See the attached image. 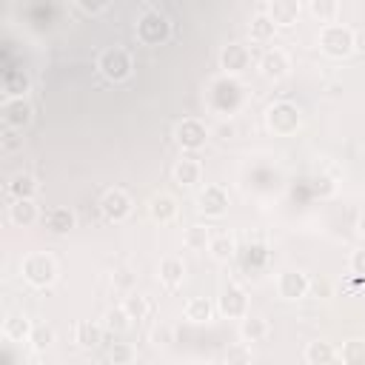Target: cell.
<instances>
[{"mask_svg":"<svg viewBox=\"0 0 365 365\" xmlns=\"http://www.w3.org/2000/svg\"><path fill=\"white\" fill-rule=\"evenodd\" d=\"M317 46H319V51H322L325 57H331V60H345V57L356 48V34H354L348 26L328 23V26H322Z\"/></svg>","mask_w":365,"mask_h":365,"instance_id":"1","label":"cell"},{"mask_svg":"<svg viewBox=\"0 0 365 365\" xmlns=\"http://www.w3.org/2000/svg\"><path fill=\"white\" fill-rule=\"evenodd\" d=\"M20 274L31 288H48L57 279V262H54V257L43 254V251H34L23 259Z\"/></svg>","mask_w":365,"mask_h":365,"instance_id":"2","label":"cell"},{"mask_svg":"<svg viewBox=\"0 0 365 365\" xmlns=\"http://www.w3.org/2000/svg\"><path fill=\"white\" fill-rule=\"evenodd\" d=\"M97 68H100V74H103L108 83H123V80L131 77V71H134V60H131V54H128L125 48L111 46V48H106V51L100 54Z\"/></svg>","mask_w":365,"mask_h":365,"instance_id":"3","label":"cell"},{"mask_svg":"<svg viewBox=\"0 0 365 365\" xmlns=\"http://www.w3.org/2000/svg\"><path fill=\"white\" fill-rule=\"evenodd\" d=\"M299 123H302L299 108H297L294 103H288V100H279V103H274V106L265 111V125H268V131L277 134V137H291V134L299 128Z\"/></svg>","mask_w":365,"mask_h":365,"instance_id":"4","label":"cell"},{"mask_svg":"<svg viewBox=\"0 0 365 365\" xmlns=\"http://www.w3.org/2000/svg\"><path fill=\"white\" fill-rule=\"evenodd\" d=\"M171 37V23L163 11L148 9L140 20H137V40L143 46H163Z\"/></svg>","mask_w":365,"mask_h":365,"instance_id":"5","label":"cell"},{"mask_svg":"<svg viewBox=\"0 0 365 365\" xmlns=\"http://www.w3.org/2000/svg\"><path fill=\"white\" fill-rule=\"evenodd\" d=\"M174 140H177L180 148H185V151H200V148L208 143V128H205L202 120H197V117H185L182 123H177V128H174Z\"/></svg>","mask_w":365,"mask_h":365,"instance_id":"6","label":"cell"},{"mask_svg":"<svg viewBox=\"0 0 365 365\" xmlns=\"http://www.w3.org/2000/svg\"><path fill=\"white\" fill-rule=\"evenodd\" d=\"M100 211H103V217L108 222H123V220L131 217L134 202H131V197L123 188H108L103 194V200H100Z\"/></svg>","mask_w":365,"mask_h":365,"instance_id":"7","label":"cell"},{"mask_svg":"<svg viewBox=\"0 0 365 365\" xmlns=\"http://www.w3.org/2000/svg\"><path fill=\"white\" fill-rule=\"evenodd\" d=\"M197 211L211 217V220L225 217V211H228V191L222 185H205L200 191V197H197Z\"/></svg>","mask_w":365,"mask_h":365,"instance_id":"8","label":"cell"},{"mask_svg":"<svg viewBox=\"0 0 365 365\" xmlns=\"http://www.w3.org/2000/svg\"><path fill=\"white\" fill-rule=\"evenodd\" d=\"M0 114H3V125H6V128H17V131H23V128L31 123L34 108H31V103H29L26 97H6Z\"/></svg>","mask_w":365,"mask_h":365,"instance_id":"9","label":"cell"},{"mask_svg":"<svg viewBox=\"0 0 365 365\" xmlns=\"http://www.w3.org/2000/svg\"><path fill=\"white\" fill-rule=\"evenodd\" d=\"M217 308L225 319H242L248 314V294L240 285H225L222 294H220Z\"/></svg>","mask_w":365,"mask_h":365,"instance_id":"10","label":"cell"},{"mask_svg":"<svg viewBox=\"0 0 365 365\" xmlns=\"http://www.w3.org/2000/svg\"><path fill=\"white\" fill-rule=\"evenodd\" d=\"M248 66H251V51H248V46H242V43H228V46H222V51H220V68H222L225 74L237 77V74L248 71Z\"/></svg>","mask_w":365,"mask_h":365,"instance_id":"11","label":"cell"},{"mask_svg":"<svg viewBox=\"0 0 365 365\" xmlns=\"http://www.w3.org/2000/svg\"><path fill=\"white\" fill-rule=\"evenodd\" d=\"M277 291L282 299H302L311 291V279H308V274L291 268V271H282L277 277Z\"/></svg>","mask_w":365,"mask_h":365,"instance_id":"12","label":"cell"},{"mask_svg":"<svg viewBox=\"0 0 365 365\" xmlns=\"http://www.w3.org/2000/svg\"><path fill=\"white\" fill-rule=\"evenodd\" d=\"M265 14L277 23V29H288L299 20L302 14V3L299 0H268V9Z\"/></svg>","mask_w":365,"mask_h":365,"instance_id":"13","label":"cell"},{"mask_svg":"<svg viewBox=\"0 0 365 365\" xmlns=\"http://www.w3.org/2000/svg\"><path fill=\"white\" fill-rule=\"evenodd\" d=\"M31 328L34 325H31V319L26 314H9L3 319V339L11 342V345H23V342H29Z\"/></svg>","mask_w":365,"mask_h":365,"instance_id":"14","label":"cell"},{"mask_svg":"<svg viewBox=\"0 0 365 365\" xmlns=\"http://www.w3.org/2000/svg\"><path fill=\"white\" fill-rule=\"evenodd\" d=\"M288 68H291L288 54L279 51V48H268V51L259 57V71H262V77H268V80H282V77L288 74Z\"/></svg>","mask_w":365,"mask_h":365,"instance_id":"15","label":"cell"},{"mask_svg":"<svg viewBox=\"0 0 365 365\" xmlns=\"http://www.w3.org/2000/svg\"><path fill=\"white\" fill-rule=\"evenodd\" d=\"M9 220L17 225V228H29L40 220V211L34 205V197H23V200H14L9 205Z\"/></svg>","mask_w":365,"mask_h":365,"instance_id":"16","label":"cell"},{"mask_svg":"<svg viewBox=\"0 0 365 365\" xmlns=\"http://www.w3.org/2000/svg\"><path fill=\"white\" fill-rule=\"evenodd\" d=\"M200 180H202V165H200V160H194V157L177 160V165H174V182H177L180 188H194Z\"/></svg>","mask_w":365,"mask_h":365,"instance_id":"17","label":"cell"},{"mask_svg":"<svg viewBox=\"0 0 365 365\" xmlns=\"http://www.w3.org/2000/svg\"><path fill=\"white\" fill-rule=\"evenodd\" d=\"M148 217L160 225H168L177 217V200L171 194H154L148 200Z\"/></svg>","mask_w":365,"mask_h":365,"instance_id":"18","label":"cell"},{"mask_svg":"<svg viewBox=\"0 0 365 365\" xmlns=\"http://www.w3.org/2000/svg\"><path fill=\"white\" fill-rule=\"evenodd\" d=\"M46 228H48V234H54V237H63V234H68L74 225H77V217H74V211L71 208H51L48 214H46Z\"/></svg>","mask_w":365,"mask_h":365,"instance_id":"19","label":"cell"},{"mask_svg":"<svg viewBox=\"0 0 365 365\" xmlns=\"http://www.w3.org/2000/svg\"><path fill=\"white\" fill-rule=\"evenodd\" d=\"M182 279H185V265H182V259L165 257V259L160 262V282H163L168 291H177V288L182 285Z\"/></svg>","mask_w":365,"mask_h":365,"instance_id":"20","label":"cell"},{"mask_svg":"<svg viewBox=\"0 0 365 365\" xmlns=\"http://www.w3.org/2000/svg\"><path fill=\"white\" fill-rule=\"evenodd\" d=\"M240 336L245 345H254V342H262L268 336V322L262 317H254V314H245L240 319Z\"/></svg>","mask_w":365,"mask_h":365,"instance_id":"21","label":"cell"},{"mask_svg":"<svg viewBox=\"0 0 365 365\" xmlns=\"http://www.w3.org/2000/svg\"><path fill=\"white\" fill-rule=\"evenodd\" d=\"M103 331H106L103 325L83 319V322H77V328H74V342H77L80 348L91 351V348H97V345L103 342Z\"/></svg>","mask_w":365,"mask_h":365,"instance_id":"22","label":"cell"},{"mask_svg":"<svg viewBox=\"0 0 365 365\" xmlns=\"http://www.w3.org/2000/svg\"><path fill=\"white\" fill-rule=\"evenodd\" d=\"M182 314H185V319H188V322L202 325V322H208V319H211L214 305H211V299H208V297H191V299L185 302Z\"/></svg>","mask_w":365,"mask_h":365,"instance_id":"23","label":"cell"},{"mask_svg":"<svg viewBox=\"0 0 365 365\" xmlns=\"http://www.w3.org/2000/svg\"><path fill=\"white\" fill-rule=\"evenodd\" d=\"M6 191H9L14 200H23V197H34V194H37V180H34L31 174H26V171H17V174L9 180Z\"/></svg>","mask_w":365,"mask_h":365,"instance_id":"24","label":"cell"},{"mask_svg":"<svg viewBox=\"0 0 365 365\" xmlns=\"http://www.w3.org/2000/svg\"><path fill=\"white\" fill-rule=\"evenodd\" d=\"M211 228L208 225H200V222H194V225H188L185 228V234H182V242H185V248L188 251H205L208 248V242H211Z\"/></svg>","mask_w":365,"mask_h":365,"instance_id":"25","label":"cell"},{"mask_svg":"<svg viewBox=\"0 0 365 365\" xmlns=\"http://www.w3.org/2000/svg\"><path fill=\"white\" fill-rule=\"evenodd\" d=\"M208 251H211V257H214L217 262H231L234 254H237V242H234V237H228V234H214L211 242H208Z\"/></svg>","mask_w":365,"mask_h":365,"instance_id":"26","label":"cell"},{"mask_svg":"<svg viewBox=\"0 0 365 365\" xmlns=\"http://www.w3.org/2000/svg\"><path fill=\"white\" fill-rule=\"evenodd\" d=\"M334 359H336V348H334L331 342H322V339L308 342V348H305V362H311V365H331Z\"/></svg>","mask_w":365,"mask_h":365,"instance_id":"27","label":"cell"},{"mask_svg":"<svg viewBox=\"0 0 365 365\" xmlns=\"http://www.w3.org/2000/svg\"><path fill=\"white\" fill-rule=\"evenodd\" d=\"M308 11L317 23L328 26L339 17V0H308Z\"/></svg>","mask_w":365,"mask_h":365,"instance_id":"28","label":"cell"},{"mask_svg":"<svg viewBox=\"0 0 365 365\" xmlns=\"http://www.w3.org/2000/svg\"><path fill=\"white\" fill-rule=\"evenodd\" d=\"M128 325H131V317H128V311H125L123 305L108 308V311H106V317H103V328H106V331H111V334H123Z\"/></svg>","mask_w":365,"mask_h":365,"instance_id":"29","label":"cell"},{"mask_svg":"<svg viewBox=\"0 0 365 365\" xmlns=\"http://www.w3.org/2000/svg\"><path fill=\"white\" fill-rule=\"evenodd\" d=\"M336 359H342L345 365H365V342L362 339L342 342V348L336 351Z\"/></svg>","mask_w":365,"mask_h":365,"instance_id":"30","label":"cell"},{"mask_svg":"<svg viewBox=\"0 0 365 365\" xmlns=\"http://www.w3.org/2000/svg\"><path fill=\"white\" fill-rule=\"evenodd\" d=\"M274 34H277V23H274L268 14H257V17L251 20V40L268 43V40H274Z\"/></svg>","mask_w":365,"mask_h":365,"instance_id":"31","label":"cell"},{"mask_svg":"<svg viewBox=\"0 0 365 365\" xmlns=\"http://www.w3.org/2000/svg\"><path fill=\"white\" fill-rule=\"evenodd\" d=\"M3 91H6V97H26L29 94V77L23 71H9L3 77Z\"/></svg>","mask_w":365,"mask_h":365,"instance_id":"32","label":"cell"},{"mask_svg":"<svg viewBox=\"0 0 365 365\" xmlns=\"http://www.w3.org/2000/svg\"><path fill=\"white\" fill-rule=\"evenodd\" d=\"M54 342V328L51 325H46V322H40V325H34L31 328V336H29V345L34 348V351H46L48 345Z\"/></svg>","mask_w":365,"mask_h":365,"instance_id":"33","label":"cell"},{"mask_svg":"<svg viewBox=\"0 0 365 365\" xmlns=\"http://www.w3.org/2000/svg\"><path fill=\"white\" fill-rule=\"evenodd\" d=\"M123 308L128 311L131 319H145V314H148V299H145L143 294H128V297L123 299Z\"/></svg>","mask_w":365,"mask_h":365,"instance_id":"34","label":"cell"},{"mask_svg":"<svg viewBox=\"0 0 365 365\" xmlns=\"http://www.w3.org/2000/svg\"><path fill=\"white\" fill-rule=\"evenodd\" d=\"M134 348L131 345H125V342H117L111 351H108V359L114 362V365H128V362H134Z\"/></svg>","mask_w":365,"mask_h":365,"instance_id":"35","label":"cell"},{"mask_svg":"<svg viewBox=\"0 0 365 365\" xmlns=\"http://www.w3.org/2000/svg\"><path fill=\"white\" fill-rule=\"evenodd\" d=\"M348 268H351V274H354V277L365 279V245H362V248H356V251L351 254V259H348Z\"/></svg>","mask_w":365,"mask_h":365,"instance_id":"36","label":"cell"},{"mask_svg":"<svg viewBox=\"0 0 365 365\" xmlns=\"http://www.w3.org/2000/svg\"><path fill=\"white\" fill-rule=\"evenodd\" d=\"M23 145V137H17V128H6L3 131V151H14Z\"/></svg>","mask_w":365,"mask_h":365,"instance_id":"37","label":"cell"},{"mask_svg":"<svg viewBox=\"0 0 365 365\" xmlns=\"http://www.w3.org/2000/svg\"><path fill=\"white\" fill-rule=\"evenodd\" d=\"M77 6L86 11V14H100L108 9V0H77Z\"/></svg>","mask_w":365,"mask_h":365,"instance_id":"38","label":"cell"},{"mask_svg":"<svg viewBox=\"0 0 365 365\" xmlns=\"http://www.w3.org/2000/svg\"><path fill=\"white\" fill-rule=\"evenodd\" d=\"M225 359H228V362H251V348L237 345V348H231V351L225 354Z\"/></svg>","mask_w":365,"mask_h":365,"instance_id":"39","label":"cell"},{"mask_svg":"<svg viewBox=\"0 0 365 365\" xmlns=\"http://www.w3.org/2000/svg\"><path fill=\"white\" fill-rule=\"evenodd\" d=\"M311 288H314L317 294H325V297H328V282H311Z\"/></svg>","mask_w":365,"mask_h":365,"instance_id":"40","label":"cell"},{"mask_svg":"<svg viewBox=\"0 0 365 365\" xmlns=\"http://www.w3.org/2000/svg\"><path fill=\"white\" fill-rule=\"evenodd\" d=\"M356 234H359V237L365 240V214H362V217L356 220Z\"/></svg>","mask_w":365,"mask_h":365,"instance_id":"41","label":"cell"}]
</instances>
